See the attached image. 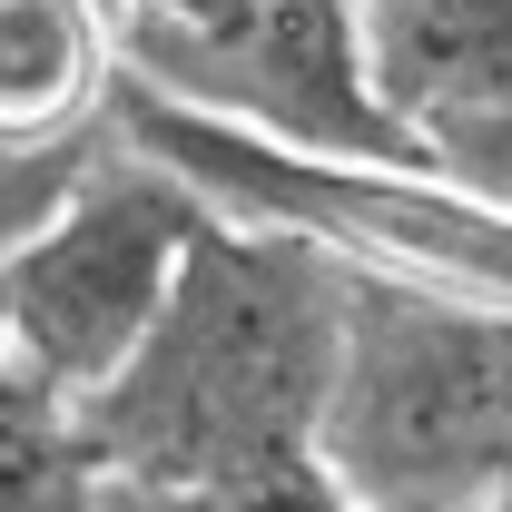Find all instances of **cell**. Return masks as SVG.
Returning <instances> with one entry per match:
<instances>
[{"label":"cell","mask_w":512,"mask_h":512,"mask_svg":"<svg viewBox=\"0 0 512 512\" xmlns=\"http://www.w3.org/2000/svg\"><path fill=\"white\" fill-rule=\"evenodd\" d=\"M207 217L217 207L188 178H168L158 158H138L109 128V158H89V178L0 256L20 375H40L69 404L109 394L138 365V345L158 335L197 237H207Z\"/></svg>","instance_id":"obj_3"},{"label":"cell","mask_w":512,"mask_h":512,"mask_svg":"<svg viewBox=\"0 0 512 512\" xmlns=\"http://www.w3.org/2000/svg\"><path fill=\"white\" fill-rule=\"evenodd\" d=\"M119 20L109 0H0V158H50L109 128Z\"/></svg>","instance_id":"obj_6"},{"label":"cell","mask_w":512,"mask_h":512,"mask_svg":"<svg viewBox=\"0 0 512 512\" xmlns=\"http://www.w3.org/2000/svg\"><path fill=\"white\" fill-rule=\"evenodd\" d=\"M256 0H109L119 20V60L128 50H197V40H227Z\"/></svg>","instance_id":"obj_9"},{"label":"cell","mask_w":512,"mask_h":512,"mask_svg":"<svg viewBox=\"0 0 512 512\" xmlns=\"http://www.w3.org/2000/svg\"><path fill=\"white\" fill-rule=\"evenodd\" d=\"M316 463L365 512H503L512 316L384 266H345V345Z\"/></svg>","instance_id":"obj_2"},{"label":"cell","mask_w":512,"mask_h":512,"mask_svg":"<svg viewBox=\"0 0 512 512\" xmlns=\"http://www.w3.org/2000/svg\"><path fill=\"white\" fill-rule=\"evenodd\" d=\"M79 512H128V503H119V493H99V503H79Z\"/></svg>","instance_id":"obj_11"},{"label":"cell","mask_w":512,"mask_h":512,"mask_svg":"<svg viewBox=\"0 0 512 512\" xmlns=\"http://www.w3.org/2000/svg\"><path fill=\"white\" fill-rule=\"evenodd\" d=\"M109 493L79 404L50 394L40 375H0V512H79Z\"/></svg>","instance_id":"obj_7"},{"label":"cell","mask_w":512,"mask_h":512,"mask_svg":"<svg viewBox=\"0 0 512 512\" xmlns=\"http://www.w3.org/2000/svg\"><path fill=\"white\" fill-rule=\"evenodd\" d=\"M503 512H512V503H503Z\"/></svg>","instance_id":"obj_12"},{"label":"cell","mask_w":512,"mask_h":512,"mask_svg":"<svg viewBox=\"0 0 512 512\" xmlns=\"http://www.w3.org/2000/svg\"><path fill=\"white\" fill-rule=\"evenodd\" d=\"M335 345H345V256L286 227L207 217L138 365L79 404L109 493L148 512L316 453Z\"/></svg>","instance_id":"obj_1"},{"label":"cell","mask_w":512,"mask_h":512,"mask_svg":"<svg viewBox=\"0 0 512 512\" xmlns=\"http://www.w3.org/2000/svg\"><path fill=\"white\" fill-rule=\"evenodd\" d=\"M365 60L384 109L444 148L512 119V0H365Z\"/></svg>","instance_id":"obj_5"},{"label":"cell","mask_w":512,"mask_h":512,"mask_svg":"<svg viewBox=\"0 0 512 512\" xmlns=\"http://www.w3.org/2000/svg\"><path fill=\"white\" fill-rule=\"evenodd\" d=\"M148 512H365V503L325 473L316 453H296V463H266V473H237V483H207L188 503H148Z\"/></svg>","instance_id":"obj_8"},{"label":"cell","mask_w":512,"mask_h":512,"mask_svg":"<svg viewBox=\"0 0 512 512\" xmlns=\"http://www.w3.org/2000/svg\"><path fill=\"white\" fill-rule=\"evenodd\" d=\"M20 365V345H10V276H0V375Z\"/></svg>","instance_id":"obj_10"},{"label":"cell","mask_w":512,"mask_h":512,"mask_svg":"<svg viewBox=\"0 0 512 512\" xmlns=\"http://www.w3.org/2000/svg\"><path fill=\"white\" fill-rule=\"evenodd\" d=\"M119 79L197 119L325 168H434V148L384 109L365 60V0H256L227 40L128 50Z\"/></svg>","instance_id":"obj_4"}]
</instances>
